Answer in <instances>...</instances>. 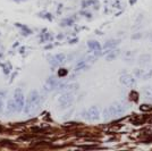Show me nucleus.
<instances>
[{
  "label": "nucleus",
  "mask_w": 152,
  "mask_h": 151,
  "mask_svg": "<svg viewBox=\"0 0 152 151\" xmlns=\"http://www.w3.org/2000/svg\"><path fill=\"white\" fill-rule=\"evenodd\" d=\"M42 102V98L37 90H33L30 92V95L26 99L25 103H24V108L23 111L25 114H31L34 110H37V108H39V106Z\"/></svg>",
  "instance_id": "f257e3e1"
},
{
  "label": "nucleus",
  "mask_w": 152,
  "mask_h": 151,
  "mask_svg": "<svg viewBox=\"0 0 152 151\" xmlns=\"http://www.w3.org/2000/svg\"><path fill=\"white\" fill-rule=\"evenodd\" d=\"M73 102H74V92H64L58 99V103L61 109L70 107Z\"/></svg>",
  "instance_id": "f03ea898"
},
{
  "label": "nucleus",
  "mask_w": 152,
  "mask_h": 151,
  "mask_svg": "<svg viewBox=\"0 0 152 151\" xmlns=\"http://www.w3.org/2000/svg\"><path fill=\"white\" fill-rule=\"evenodd\" d=\"M14 101L16 105V113H19L23 110L24 103H25V97L22 91V89H16L14 92Z\"/></svg>",
  "instance_id": "7ed1b4c3"
},
{
  "label": "nucleus",
  "mask_w": 152,
  "mask_h": 151,
  "mask_svg": "<svg viewBox=\"0 0 152 151\" xmlns=\"http://www.w3.org/2000/svg\"><path fill=\"white\" fill-rule=\"evenodd\" d=\"M108 110L111 115V117L113 116H119V115H123L126 111V107H125V105H123L121 102H115L111 106L108 107Z\"/></svg>",
  "instance_id": "20e7f679"
},
{
  "label": "nucleus",
  "mask_w": 152,
  "mask_h": 151,
  "mask_svg": "<svg viewBox=\"0 0 152 151\" xmlns=\"http://www.w3.org/2000/svg\"><path fill=\"white\" fill-rule=\"evenodd\" d=\"M83 117H85L86 119L91 120V122H95L100 118V111L96 106H92L85 113H83Z\"/></svg>",
  "instance_id": "39448f33"
},
{
  "label": "nucleus",
  "mask_w": 152,
  "mask_h": 151,
  "mask_svg": "<svg viewBox=\"0 0 152 151\" xmlns=\"http://www.w3.org/2000/svg\"><path fill=\"white\" fill-rule=\"evenodd\" d=\"M48 60L52 66H59L66 62V56L64 54H58L55 56H48Z\"/></svg>",
  "instance_id": "423d86ee"
},
{
  "label": "nucleus",
  "mask_w": 152,
  "mask_h": 151,
  "mask_svg": "<svg viewBox=\"0 0 152 151\" xmlns=\"http://www.w3.org/2000/svg\"><path fill=\"white\" fill-rule=\"evenodd\" d=\"M121 82L127 88H134L136 85V80L134 78V76L129 74H123L121 76Z\"/></svg>",
  "instance_id": "0eeeda50"
},
{
  "label": "nucleus",
  "mask_w": 152,
  "mask_h": 151,
  "mask_svg": "<svg viewBox=\"0 0 152 151\" xmlns=\"http://www.w3.org/2000/svg\"><path fill=\"white\" fill-rule=\"evenodd\" d=\"M58 85H59V82H58L57 78L55 76H50L45 84V92H50L56 88H58Z\"/></svg>",
  "instance_id": "6e6552de"
},
{
  "label": "nucleus",
  "mask_w": 152,
  "mask_h": 151,
  "mask_svg": "<svg viewBox=\"0 0 152 151\" xmlns=\"http://www.w3.org/2000/svg\"><path fill=\"white\" fill-rule=\"evenodd\" d=\"M58 90L61 92H75L78 89L77 83H69V84H63V85H58Z\"/></svg>",
  "instance_id": "1a4fd4ad"
},
{
  "label": "nucleus",
  "mask_w": 152,
  "mask_h": 151,
  "mask_svg": "<svg viewBox=\"0 0 152 151\" xmlns=\"http://www.w3.org/2000/svg\"><path fill=\"white\" fill-rule=\"evenodd\" d=\"M88 45L89 48L92 51H94L95 55H100V50H101V47H100V43L98 41H93V40H90L88 42Z\"/></svg>",
  "instance_id": "9d476101"
},
{
  "label": "nucleus",
  "mask_w": 152,
  "mask_h": 151,
  "mask_svg": "<svg viewBox=\"0 0 152 151\" xmlns=\"http://www.w3.org/2000/svg\"><path fill=\"white\" fill-rule=\"evenodd\" d=\"M6 113L7 114H14L16 113V105H15V101L13 100H8L7 101V106H6Z\"/></svg>",
  "instance_id": "9b49d317"
},
{
  "label": "nucleus",
  "mask_w": 152,
  "mask_h": 151,
  "mask_svg": "<svg viewBox=\"0 0 152 151\" xmlns=\"http://www.w3.org/2000/svg\"><path fill=\"white\" fill-rule=\"evenodd\" d=\"M15 26H16V27H19V29L22 30V34H23L24 37H27V35H31L32 34V30H30L27 26L23 25V24H20V23H16Z\"/></svg>",
  "instance_id": "f8f14e48"
},
{
  "label": "nucleus",
  "mask_w": 152,
  "mask_h": 151,
  "mask_svg": "<svg viewBox=\"0 0 152 151\" xmlns=\"http://www.w3.org/2000/svg\"><path fill=\"white\" fill-rule=\"evenodd\" d=\"M7 95L6 91H0V114L4 111V101H5V97Z\"/></svg>",
  "instance_id": "ddd939ff"
},
{
  "label": "nucleus",
  "mask_w": 152,
  "mask_h": 151,
  "mask_svg": "<svg viewBox=\"0 0 152 151\" xmlns=\"http://www.w3.org/2000/svg\"><path fill=\"white\" fill-rule=\"evenodd\" d=\"M150 60H151V56H150V55H143V56H141L139 58V63L141 64V65L150 63Z\"/></svg>",
  "instance_id": "4468645a"
},
{
  "label": "nucleus",
  "mask_w": 152,
  "mask_h": 151,
  "mask_svg": "<svg viewBox=\"0 0 152 151\" xmlns=\"http://www.w3.org/2000/svg\"><path fill=\"white\" fill-rule=\"evenodd\" d=\"M2 68H4V73L6 74V75H8L10 72H12V64L7 63V64H1L0 65Z\"/></svg>",
  "instance_id": "2eb2a0df"
},
{
  "label": "nucleus",
  "mask_w": 152,
  "mask_h": 151,
  "mask_svg": "<svg viewBox=\"0 0 152 151\" xmlns=\"http://www.w3.org/2000/svg\"><path fill=\"white\" fill-rule=\"evenodd\" d=\"M144 97H145L146 100L152 101V90L151 89L146 88L145 90H144Z\"/></svg>",
  "instance_id": "dca6fc26"
},
{
  "label": "nucleus",
  "mask_w": 152,
  "mask_h": 151,
  "mask_svg": "<svg viewBox=\"0 0 152 151\" xmlns=\"http://www.w3.org/2000/svg\"><path fill=\"white\" fill-rule=\"evenodd\" d=\"M117 44H118V41H117V40H113V41L110 40V41H107V42H106L104 48H111V49H113V48L116 47Z\"/></svg>",
  "instance_id": "f3484780"
},
{
  "label": "nucleus",
  "mask_w": 152,
  "mask_h": 151,
  "mask_svg": "<svg viewBox=\"0 0 152 151\" xmlns=\"http://www.w3.org/2000/svg\"><path fill=\"white\" fill-rule=\"evenodd\" d=\"M118 54H119V50H115V51H111L109 55L107 56V60L108 62H110L111 59H115L116 57L118 56Z\"/></svg>",
  "instance_id": "a211bd4d"
},
{
  "label": "nucleus",
  "mask_w": 152,
  "mask_h": 151,
  "mask_svg": "<svg viewBox=\"0 0 152 151\" xmlns=\"http://www.w3.org/2000/svg\"><path fill=\"white\" fill-rule=\"evenodd\" d=\"M74 23V19L73 18H66L61 21V26H69Z\"/></svg>",
  "instance_id": "6ab92c4d"
},
{
  "label": "nucleus",
  "mask_w": 152,
  "mask_h": 151,
  "mask_svg": "<svg viewBox=\"0 0 152 151\" xmlns=\"http://www.w3.org/2000/svg\"><path fill=\"white\" fill-rule=\"evenodd\" d=\"M52 37H51L49 33H42V35H41V42H45V41H49L51 40Z\"/></svg>",
  "instance_id": "aec40b11"
},
{
  "label": "nucleus",
  "mask_w": 152,
  "mask_h": 151,
  "mask_svg": "<svg viewBox=\"0 0 152 151\" xmlns=\"http://www.w3.org/2000/svg\"><path fill=\"white\" fill-rule=\"evenodd\" d=\"M86 67H88L86 62H85V60H82V62H80V63L76 65V70H80V69H82V68H86Z\"/></svg>",
  "instance_id": "412c9836"
},
{
  "label": "nucleus",
  "mask_w": 152,
  "mask_h": 151,
  "mask_svg": "<svg viewBox=\"0 0 152 151\" xmlns=\"http://www.w3.org/2000/svg\"><path fill=\"white\" fill-rule=\"evenodd\" d=\"M152 107L151 106H149V105H142V106H140V110H142V111H149V110H151Z\"/></svg>",
  "instance_id": "4be33fe9"
},
{
  "label": "nucleus",
  "mask_w": 152,
  "mask_h": 151,
  "mask_svg": "<svg viewBox=\"0 0 152 151\" xmlns=\"http://www.w3.org/2000/svg\"><path fill=\"white\" fill-rule=\"evenodd\" d=\"M39 16H40V17H42V18L49 19V21H51V19H52V16H51V14H49V13H41Z\"/></svg>",
  "instance_id": "5701e85b"
},
{
  "label": "nucleus",
  "mask_w": 152,
  "mask_h": 151,
  "mask_svg": "<svg viewBox=\"0 0 152 151\" xmlns=\"http://www.w3.org/2000/svg\"><path fill=\"white\" fill-rule=\"evenodd\" d=\"M67 73H68V72H67V69L61 68V69H59V70H58V76H59V77H63V76L67 75Z\"/></svg>",
  "instance_id": "b1692460"
},
{
  "label": "nucleus",
  "mask_w": 152,
  "mask_h": 151,
  "mask_svg": "<svg viewBox=\"0 0 152 151\" xmlns=\"http://www.w3.org/2000/svg\"><path fill=\"white\" fill-rule=\"evenodd\" d=\"M110 117H111V115H110V113H109L108 108H106V109L103 110V118H104V119H109Z\"/></svg>",
  "instance_id": "393cba45"
},
{
  "label": "nucleus",
  "mask_w": 152,
  "mask_h": 151,
  "mask_svg": "<svg viewBox=\"0 0 152 151\" xmlns=\"http://www.w3.org/2000/svg\"><path fill=\"white\" fill-rule=\"evenodd\" d=\"M151 76H152V69L150 70V73H149V72H148V73H145V74L143 73L142 77H143V80H149V78H150Z\"/></svg>",
  "instance_id": "a878e982"
},
{
  "label": "nucleus",
  "mask_w": 152,
  "mask_h": 151,
  "mask_svg": "<svg viewBox=\"0 0 152 151\" xmlns=\"http://www.w3.org/2000/svg\"><path fill=\"white\" fill-rule=\"evenodd\" d=\"M131 95V98H132L134 101L137 100V93H136V92H131V95Z\"/></svg>",
  "instance_id": "bb28decb"
},
{
  "label": "nucleus",
  "mask_w": 152,
  "mask_h": 151,
  "mask_svg": "<svg viewBox=\"0 0 152 151\" xmlns=\"http://www.w3.org/2000/svg\"><path fill=\"white\" fill-rule=\"evenodd\" d=\"M81 148H82V149H94L96 147H95V145H82Z\"/></svg>",
  "instance_id": "cd10ccee"
},
{
  "label": "nucleus",
  "mask_w": 152,
  "mask_h": 151,
  "mask_svg": "<svg viewBox=\"0 0 152 151\" xmlns=\"http://www.w3.org/2000/svg\"><path fill=\"white\" fill-rule=\"evenodd\" d=\"M135 74H136V76H142L143 75V70H135Z\"/></svg>",
  "instance_id": "c85d7f7f"
},
{
  "label": "nucleus",
  "mask_w": 152,
  "mask_h": 151,
  "mask_svg": "<svg viewBox=\"0 0 152 151\" xmlns=\"http://www.w3.org/2000/svg\"><path fill=\"white\" fill-rule=\"evenodd\" d=\"M74 125H77V123H74V122H70V123H67L66 126H74Z\"/></svg>",
  "instance_id": "c756f323"
},
{
  "label": "nucleus",
  "mask_w": 152,
  "mask_h": 151,
  "mask_svg": "<svg viewBox=\"0 0 152 151\" xmlns=\"http://www.w3.org/2000/svg\"><path fill=\"white\" fill-rule=\"evenodd\" d=\"M82 15H84V16H86V17H90V16H91V14L90 13H84V12H82Z\"/></svg>",
  "instance_id": "7c9ffc66"
},
{
  "label": "nucleus",
  "mask_w": 152,
  "mask_h": 151,
  "mask_svg": "<svg viewBox=\"0 0 152 151\" xmlns=\"http://www.w3.org/2000/svg\"><path fill=\"white\" fill-rule=\"evenodd\" d=\"M142 37V34H135V35H133V39H137V38H141Z\"/></svg>",
  "instance_id": "2f4dec72"
},
{
  "label": "nucleus",
  "mask_w": 152,
  "mask_h": 151,
  "mask_svg": "<svg viewBox=\"0 0 152 151\" xmlns=\"http://www.w3.org/2000/svg\"><path fill=\"white\" fill-rule=\"evenodd\" d=\"M15 2H23V1H26V0H13Z\"/></svg>",
  "instance_id": "473e14b6"
},
{
  "label": "nucleus",
  "mask_w": 152,
  "mask_h": 151,
  "mask_svg": "<svg viewBox=\"0 0 152 151\" xmlns=\"http://www.w3.org/2000/svg\"><path fill=\"white\" fill-rule=\"evenodd\" d=\"M63 37H64V35H61V34H59V35H58L57 38H58V39H63Z\"/></svg>",
  "instance_id": "72a5a7b5"
}]
</instances>
